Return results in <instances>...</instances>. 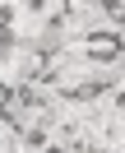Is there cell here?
I'll return each instance as SVG.
<instances>
[{
  "label": "cell",
  "mask_w": 125,
  "mask_h": 153,
  "mask_svg": "<svg viewBox=\"0 0 125 153\" xmlns=\"http://www.w3.org/2000/svg\"><path fill=\"white\" fill-rule=\"evenodd\" d=\"M121 51H125V42H121V33H116V28H88L84 37H79V56H84V60H93V65L116 70Z\"/></svg>",
  "instance_id": "cell-1"
}]
</instances>
